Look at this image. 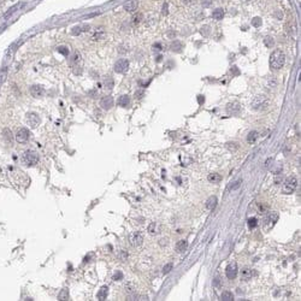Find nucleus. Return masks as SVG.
<instances>
[{
    "label": "nucleus",
    "mask_w": 301,
    "mask_h": 301,
    "mask_svg": "<svg viewBox=\"0 0 301 301\" xmlns=\"http://www.w3.org/2000/svg\"><path fill=\"white\" fill-rule=\"evenodd\" d=\"M238 274V269H237V265L235 263L228 265L227 270H225V275L228 277V280H235Z\"/></svg>",
    "instance_id": "9"
},
{
    "label": "nucleus",
    "mask_w": 301,
    "mask_h": 301,
    "mask_svg": "<svg viewBox=\"0 0 301 301\" xmlns=\"http://www.w3.org/2000/svg\"><path fill=\"white\" fill-rule=\"evenodd\" d=\"M81 33V28L80 27H75L73 30V35H77V34H80Z\"/></svg>",
    "instance_id": "38"
},
{
    "label": "nucleus",
    "mask_w": 301,
    "mask_h": 301,
    "mask_svg": "<svg viewBox=\"0 0 301 301\" xmlns=\"http://www.w3.org/2000/svg\"><path fill=\"white\" fill-rule=\"evenodd\" d=\"M137 6H139L137 0H129L123 5V9L125 11H128V12H135L137 10Z\"/></svg>",
    "instance_id": "13"
},
{
    "label": "nucleus",
    "mask_w": 301,
    "mask_h": 301,
    "mask_svg": "<svg viewBox=\"0 0 301 301\" xmlns=\"http://www.w3.org/2000/svg\"><path fill=\"white\" fill-rule=\"evenodd\" d=\"M240 111H241V106L238 105V104H236V102H233V104H229L228 106H227V112H228L229 115H238L240 113Z\"/></svg>",
    "instance_id": "14"
},
{
    "label": "nucleus",
    "mask_w": 301,
    "mask_h": 301,
    "mask_svg": "<svg viewBox=\"0 0 301 301\" xmlns=\"http://www.w3.org/2000/svg\"><path fill=\"white\" fill-rule=\"evenodd\" d=\"M217 202H218V200H217L216 196H211V198H209V200L206 201V207L209 210H213L217 206Z\"/></svg>",
    "instance_id": "19"
},
{
    "label": "nucleus",
    "mask_w": 301,
    "mask_h": 301,
    "mask_svg": "<svg viewBox=\"0 0 301 301\" xmlns=\"http://www.w3.org/2000/svg\"><path fill=\"white\" fill-rule=\"evenodd\" d=\"M278 220V213L277 212H275V211H272V212H269L267 213V216L265 217L264 219V227L266 230H269V229H271L272 227H274L275 224H276V222Z\"/></svg>",
    "instance_id": "5"
},
{
    "label": "nucleus",
    "mask_w": 301,
    "mask_h": 301,
    "mask_svg": "<svg viewBox=\"0 0 301 301\" xmlns=\"http://www.w3.org/2000/svg\"><path fill=\"white\" fill-rule=\"evenodd\" d=\"M207 180H209L211 183H219L220 181H222V176H220L219 173H211V175H209Z\"/></svg>",
    "instance_id": "21"
},
{
    "label": "nucleus",
    "mask_w": 301,
    "mask_h": 301,
    "mask_svg": "<svg viewBox=\"0 0 301 301\" xmlns=\"http://www.w3.org/2000/svg\"><path fill=\"white\" fill-rule=\"evenodd\" d=\"M141 17H142L141 15H136V16H134V17H133V23H134V24H137V23L141 21Z\"/></svg>",
    "instance_id": "37"
},
{
    "label": "nucleus",
    "mask_w": 301,
    "mask_h": 301,
    "mask_svg": "<svg viewBox=\"0 0 301 301\" xmlns=\"http://www.w3.org/2000/svg\"><path fill=\"white\" fill-rule=\"evenodd\" d=\"M2 134H4V137H5V140L7 141V142H12V139H13V136H12V133H11V130H9V129H5L4 131H2Z\"/></svg>",
    "instance_id": "24"
},
{
    "label": "nucleus",
    "mask_w": 301,
    "mask_h": 301,
    "mask_svg": "<svg viewBox=\"0 0 301 301\" xmlns=\"http://www.w3.org/2000/svg\"><path fill=\"white\" fill-rule=\"evenodd\" d=\"M118 105L120 107H127L130 105V98L128 95H122L118 99Z\"/></svg>",
    "instance_id": "18"
},
{
    "label": "nucleus",
    "mask_w": 301,
    "mask_h": 301,
    "mask_svg": "<svg viewBox=\"0 0 301 301\" xmlns=\"http://www.w3.org/2000/svg\"><path fill=\"white\" fill-rule=\"evenodd\" d=\"M39 162V154L35 151H26L23 154V163L29 166H33Z\"/></svg>",
    "instance_id": "4"
},
{
    "label": "nucleus",
    "mask_w": 301,
    "mask_h": 301,
    "mask_svg": "<svg viewBox=\"0 0 301 301\" xmlns=\"http://www.w3.org/2000/svg\"><path fill=\"white\" fill-rule=\"evenodd\" d=\"M252 26L256 28L260 27L261 26V19L259 18V17H254V18L252 19Z\"/></svg>",
    "instance_id": "31"
},
{
    "label": "nucleus",
    "mask_w": 301,
    "mask_h": 301,
    "mask_svg": "<svg viewBox=\"0 0 301 301\" xmlns=\"http://www.w3.org/2000/svg\"><path fill=\"white\" fill-rule=\"evenodd\" d=\"M240 186H241V181L238 180V181H236V182H234V184L230 187V189H231V190H235V189H237Z\"/></svg>",
    "instance_id": "35"
},
{
    "label": "nucleus",
    "mask_w": 301,
    "mask_h": 301,
    "mask_svg": "<svg viewBox=\"0 0 301 301\" xmlns=\"http://www.w3.org/2000/svg\"><path fill=\"white\" fill-rule=\"evenodd\" d=\"M30 94L34 98H39V96H42L45 94V89H44V87H41L39 84H34V86L30 87Z\"/></svg>",
    "instance_id": "12"
},
{
    "label": "nucleus",
    "mask_w": 301,
    "mask_h": 301,
    "mask_svg": "<svg viewBox=\"0 0 301 301\" xmlns=\"http://www.w3.org/2000/svg\"><path fill=\"white\" fill-rule=\"evenodd\" d=\"M267 105H269V100H267V98L265 95H256V98L252 100V102H251L252 109L256 110V111L266 109Z\"/></svg>",
    "instance_id": "2"
},
{
    "label": "nucleus",
    "mask_w": 301,
    "mask_h": 301,
    "mask_svg": "<svg viewBox=\"0 0 301 301\" xmlns=\"http://www.w3.org/2000/svg\"><path fill=\"white\" fill-rule=\"evenodd\" d=\"M129 241H130V243L133 245V246H141L142 245V242H143V236H142V234H140V233H133L131 235H130V237H129Z\"/></svg>",
    "instance_id": "10"
},
{
    "label": "nucleus",
    "mask_w": 301,
    "mask_h": 301,
    "mask_svg": "<svg viewBox=\"0 0 301 301\" xmlns=\"http://www.w3.org/2000/svg\"><path fill=\"white\" fill-rule=\"evenodd\" d=\"M213 285H214V287H220V280H219L218 277H217V278H214V281H213Z\"/></svg>",
    "instance_id": "39"
},
{
    "label": "nucleus",
    "mask_w": 301,
    "mask_h": 301,
    "mask_svg": "<svg viewBox=\"0 0 301 301\" xmlns=\"http://www.w3.org/2000/svg\"><path fill=\"white\" fill-rule=\"evenodd\" d=\"M142 94H143V92H142V91H140V92H136V95H137V98H139V99H140V98H141V95H142Z\"/></svg>",
    "instance_id": "42"
},
{
    "label": "nucleus",
    "mask_w": 301,
    "mask_h": 301,
    "mask_svg": "<svg viewBox=\"0 0 301 301\" xmlns=\"http://www.w3.org/2000/svg\"><path fill=\"white\" fill-rule=\"evenodd\" d=\"M58 52L64 55H69V48L65 46H60V47H58Z\"/></svg>",
    "instance_id": "30"
},
{
    "label": "nucleus",
    "mask_w": 301,
    "mask_h": 301,
    "mask_svg": "<svg viewBox=\"0 0 301 301\" xmlns=\"http://www.w3.org/2000/svg\"><path fill=\"white\" fill-rule=\"evenodd\" d=\"M199 102H204V98H201V96H199Z\"/></svg>",
    "instance_id": "43"
},
{
    "label": "nucleus",
    "mask_w": 301,
    "mask_h": 301,
    "mask_svg": "<svg viewBox=\"0 0 301 301\" xmlns=\"http://www.w3.org/2000/svg\"><path fill=\"white\" fill-rule=\"evenodd\" d=\"M105 87L107 89H112L113 88V80L111 77H106V80H105Z\"/></svg>",
    "instance_id": "28"
},
{
    "label": "nucleus",
    "mask_w": 301,
    "mask_h": 301,
    "mask_svg": "<svg viewBox=\"0 0 301 301\" xmlns=\"http://www.w3.org/2000/svg\"><path fill=\"white\" fill-rule=\"evenodd\" d=\"M163 15H167V4H164L163 5Z\"/></svg>",
    "instance_id": "40"
},
{
    "label": "nucleus",
    "mask_w": 301,
    "mask_h": 301,
    "mask_svg": "<svg viewBox=\"0 0 301 301\" xmlns=\"http://www.w3.org/2000/svg\"><path fill=\"white\" fill-rule=\"evenodd\" d=\"M264 44H265V46H266V47H272V46L275 45V41H274V39H272V37L266 36L264 39Z\"/></svg>",
    "instance_id": "27"
},
{
    "label": "nucleus",
    "mask_w": 301,
    "mask_h": 301,
    "mask_svg": "<svg viewBox=\"0 0 301 301\" xmlns=\"http://www.w3.org/2000/svg\"><path fill=\"white\" fill-rule=\"evenodd\" d=\"M113 102H115V101H113V98H112L111 95H105V96L101 98L100 106L104 110H110V109H112Z\"/></svg>",
    "instance_id": "11"
},
{
    "label": "nucleus",
    "mask_w": 301,
    "mask_h": 301,
    "mask_svg": "<svg viewBox=\"0 0 301 301\" xmlns=\"http://www.w3.org/2000/svg\"><path fill=\"white\" fill-rule=\"evenodd\" d=\"M27 123L30 128H36L40 124V117L37 116L35 112H30L27 115Z\"/></svg>",
    "instance_id": "8"
},
{
    "label": "nucleus",
    "mask_w": 301,
    "mask_h": 301,
    "mask_svg": "<svg viewBox=\"0 0 301 301\" xmlns=\"http://www.w3.org/2000/svg\"><path fill=\"white\" fill-rule=\"evenodd\" d=\"M220 300L222 301H233L234 300V294L231 292H223L220 295Z\"/></svg>",
    "instance_id": "22"
},
{
    "label": "nucleus",
    "mask_w": 301,
    "mask_h": 301,
    "mask_svg": "<svg viewBox=\"0 0 301 301\" xmlns=\"http://www.w3.org/2000/svg\"><path fill=\"white\" fill-rule=\"evenodd\" d=\"M115 71L117 73H124L128 71L129 69V62L127 60V59H119V60H117L116 62V64H115Z\"/></svg>",
    "instance_id": "7"
},
{
    "label": "nucleus",
    "mask_w": 301,
    "mask_h": 301,
    "mask_svg": "<svg viewBox=\"0 0 301 301\" xmlns=\"http://www.w3.org/2000/svg\"><path fill=\"white\" fill-rule=\"evenodd\" d=\"M58 299H59V300H68V299H69V290H68V289H63L62 292L59 293Z\"/></svg>",
    "instance_id": "26"
},
{
    "label": "nucleus",
    "mask_w": 301,
    "mask_h": 301,
    "mask_svg": "<svg viewBox=\"0 0 301 301\" xmlns=\"http://www.w3.org/2000/svg\"><path fill=\"white\" fill-rule=\"evenodd\" d=\"M154 230H155V224L154 223H151L149 227H148V233L149 234H154Z\"/></svg>",
    "instance_id": "36"
},
{
    "label": "nucleus",
    "mask_w": 301,
    "mask_h": 301,
    "mask_svg": "<svg viewBox=\"0 0 301 301\" xmlns=\"http://www.w3.org/2000/svg\"><path fill=\"white\" fill-rule=\"evenodd\" d=\"M29 137H30V133H29V130L27 128H21L16 133V141L19 142V143L27 142L29 140Z\"/></svg>",
    "instance_id": "6"
},
{
    "label": "nucleus",
    "mask_w": 301,
    "mask_h": 301,
    "mask_svg": "<svg viewBox=\"0 0 301 301\" xmlns=\"http://www.w3.org/2000/svg\"><path fill=\"white\" fill-rule=\"evenodd\" d=\"M80 59H81V54H80L78 52H75V53H73V62L77 63V62H80Z\"/></svg>",
    "instance_id": "34"
},
{
    "label": "nucleus",
    "mask_w": 301,
    "mask_h": 301,
    "mask_svg": "<svg viewBox=\"0 0 301 301\" xmlns=\"http://www.w3.org/2000/svg\"><path fill=\"white\" fill-rule=\"evenodd\" d=\"M254 271L252 270V269H248V267H245L242 271H241V277H242V280L243 281H248V280H251L253 276H254Z\"/></svg>",
    "instance_id": "15"
},
{
    "label": "nucleus",
    "mask_w": 301,
    "mask_h": 301,
    "mask_svg": "<svg viewBox=\"0 0 301 301\" xmlns=\"http://www.w3.org/2000/svg\"><path fill=\"white\" fill-rule=\"evenodd\" d=\"M202 2H204V5H205V6H207V5H210L211 2H212V0H204Z\"/></svg>",
    "instance_id": "41"
},
{
    "label": "nucleus",
    "mask_w": 301,
    "mask_h": 301,
    "mask_svg": "<svg viewBox=\"0 0 301 301\" xmlns=\"http://www.w3.org/2000/svg\"><path fill=\"white\" fill-rule=\"evenodd\" d=\"M170 47H171V49L175 51V52H180L181 48H182V44H181L180 41H173Z\"/></svg>",
    "instance_id": "25"
},
{
    "label": "nucleus",
    "mask_w": 301,
    "mask_h": 301,
    "mask_svg": "<svg viewBox=\"0 0 301 301\" xmlns=\"http://www.w3.org/2000/svg\"><path fill=\"white\" fill-rule=\"evenodd\" d=\"M285 63V55L282 51L277 49L270 57V68L272 70H280L282 69L283 65Z\"/></svg>",
    "instance_id": "1"
},
{
    "label": "nucleus",
    "mask_w": 301,
    "mask_h": 301,
    "mask_svg": "<svg viewBox=\"0 0 301 301\" xmlns=\"http://www.w3.org/2000/svg\"><path fill=\"white\" fill-rule=\"evenodd\" d=\"M256 225H258V220H256V218H249L248 219V227L251 229L256 228Z\"/></svg>",
    "instance_id": "29"
},
{
    "label": "nucleus",
    "mask_w": 301,
    "mask_h": 301,
    "mask_svg": "<svg viewBox=\"0 0 301 301\" xmlns=\"http://www.w3.org/2000/svg\"><path fill=\"white\" fill-rule=\"evenodd\" d=\"M113 280H115V281H120V280H123V274H122L120 271H117L116 274L113 275Z\"/></svg>",
    "instance_id": "33"
},
{
    "label": "nucleus",
    "mask_w": 301,
    "mask_h": 301,
    "mask_svg": "<svg viewBox=\"0 0 301 301\" xmlns=\"http://www.w3.org/2000/svg\"><path fill=\"white\" fill-rule=\"evenodd\" d=\"M107 295H109V287H107V285L101 287V289L99 290V293H98V299H99L100 301L106 300Z\"/></svg>",
    "instance_id": "16"
},
{
    "label": "nucleus",
    "mask_w": 301,
    "mask_h": 301,
    "mask_svg": "<svg viewBox=\"0 0 301 301\" xmlns=\"http://www.w3.org/2000/svg\"><path fill=\"white\" fill-rule=\"evenodd\" d=\"M212 17L217 21H220V19L224 17V10L223 9H216L213 12H212Z\"/></svg>",
    "instance_id": "20"
},
{
    "label": "nucleus",
    "mask_w": 301,
    "mask_h": 301,
    "mask_svg": "<svg viewBox=\"0 0 301 301\" xmlns=\"http://www.w3.org/2000/svg\"><path fill=\"white\" fill-rule=\"evenodd\" d=\"M171 270H172V264H166L164 267H163V274L164 275L169 274Z\"/></svg>",
    "instance_id": "32"
},
{
    "label": "nucleus",
    "mask_w": 301,
    "mask_h": 301,
    "mask_svg": "<svg viewBox=\"0 0 301 301\" xmlns=\"http://www.w3.org/2000/svg\"><path fill=\"white\" fill-rule=\"evenodd\" d=\"M187 247H188V242H187L186 240H181V241H178L177 245H176V251H177L178 253H182V252H184V251L187 249Z\"/></svg>",
    "instance_id": "17"
},
{
    "label": "nucleus",
    "mask_w": 301,
    "mask_h": 301,
    "mask_svg": "<svg viewBox=\"0 0 301 301\" xmlns=\"http://www.w3.org/2000/svg\"><path fill=\"white\" fill-rule=\"evenodd\" d=\"M296 187H298V180L295 177L287 178L285 182L283 183V187H282L283 194H292L296 189Z\"/></svg>",
    "instance_id": "3"
},
{
    "label": "nucleus",
    "mask_w": 301,
    "mask_h": 301,
    "mask_svg": "<svg viewBox=\"0 0 301 301\" xmlns=\"http://www.w3.org/2000/svg\"><path fill=\"white\" fill-rule=\"evenodd\" d=\"M258 139V131H251L249 134H248V136H247V141L249 142V143H253V142H256V140Z\"/></svg>",
    "instance_id": "23"
}]
</instances>
